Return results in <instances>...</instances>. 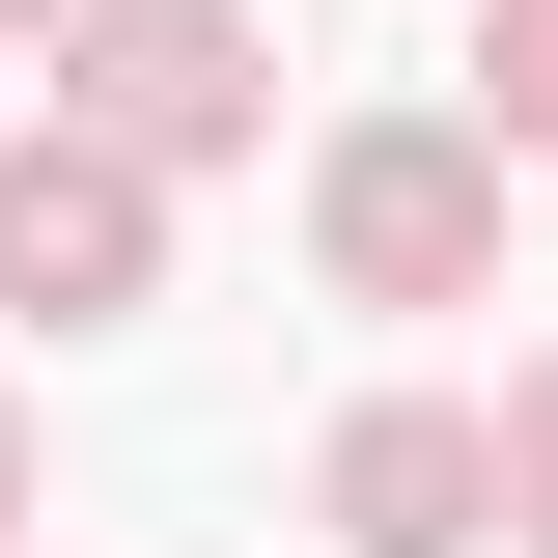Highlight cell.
I'll list each match as a JSON object with an SVG mask.
<instances>
[{"label": "cell", "mask_w": 558, "mask_h": 558, "mask_svg": "<svg viewBox=\"0 0 558 558\" xmlns=\"http://www.w3.org/2000/svg\"><path fill=\"white\" fill-rule=\"evenodd\" d=\"M502 140H558V0H502Z\"/></svg>", "instance_id": "obj_5"}, {"label": "cell", "mask_w": 558, "mask_h": 558, "mask_svg": "<svg viewBox=\"0 0 558 558\" xmlns=\"http://www.w3.org/2000/svg\"><path fill=\"white\" fill-rule=\"evenodd\" d=\"M336 279L363 307H447L475 279V140H336Z\"/></svg>", "instance_id": "obj_4"}, {"label": "cell", "mask_w": 558, "mask_h": 558, "mask_svg": "<svg viewBox=\"0 0 558 558\" xmlns=\"http://www.w3.org/2000/svg\"><path fill=\"white\" fill-rule=\"evenodd\" d=\"M84 140H140V168H196V140H252V28H223V0H112V28H84Z\"/></svg>", "instance_id": "obj_2"}, {"label": "cell", "mask_w": 558, "mask_h": 558, "mask_svg": "<svg viewBox=\"0 0 558 558\" xmlns=\"http://www.w3.org/2000/svg\"><path fill=\"white\" fill-rule=\"evenodd\" d=\"M0 502H28V447H0Z\"/></svg>", "instance_id": "obj_7"}, {"label": "cell", "mask_w": 558, "mask_h": 558, "mask_svg": "<svg viewBox=\"0 0 558 558\" xmlns=\"http://www.w3.org/2000/svg\"><path fill=\"white\" fill-rule=\"evenodd\" d=\"M336 531H363V558H475V531H502V418H418V391L336 418Z\"/></svg>", "instance_id": "obj_3"}, {"label": "cell", "mask_w": 558, "mask_h": 558, "mask_svg": "<svg viewBox=\"0 0 558 558\" xmlns=\"http://www.w3.org/2000/svg\"><path fill=\"white\" fill-rule=\"evenodd\" d=\"M0 28H28V0H0Z\"/></svg>", "instance_id": "obj_8"}, {"label": "cell", "mask_w": 558, "mask_h": 558, "mask_svg": "<svg viewBox=\"0 0 558 558\" xmlns=\"http://www.w3.org/2000/svg\"><path fill=\"white\" fill-rule=\"evenodd\" d=\"M140 252H168V223H140V140H0V307H140Z\"/></svg>", "instance_id": "obj_1"}, {"label": "cell", "mask_w": 558, "mask_h": 558, "mask_svg": "<svg viewBox=\"0 0 558 558\" xmlns=\"http://www.w3.org/2000/svg\"><path fill=\"white\" fill-rule=\"evenodd\" d=\"M531 502H558V391H531V418H502V531H531Z\"/></svg>", "instance_id": "obj_6"}]
</instances>
